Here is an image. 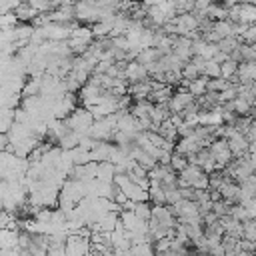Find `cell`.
Segmentation results:
<instances>
[{
    "label": "cell",
    "instance_id": "cell-1",
    "mask_svg": "<svg viewBox=\"0 0 256 256\" xmlns=\"http://www.w3.org/2000/svg\"><path fill=\"white\" fill-rule=\"evenodd\" d=\"M210 152H212V156L216 158V162H218V168H226L232 160H234V154H232V150H230V144H228V140L226 138H216L210 146Z\"/></svg>",
    "mask_w": 256,
    "mask_h": 256
},
{
    "label": "cell",
    "instance_id": "cell-2",
    "mask_svg": "<svg viewBox=\"0 0 256 256\" xmlns=\"http://www.w3.org/2000/svg\"><path fill=\"white\" fill-rule=\"evenodd\" d=\"M196 102V98L192 96V92L188 90V88H180L178 92H174V96L170 98V102H168V108H170V112H176V114H182L190 104H194Z\"/></svg>",
    "mask_w": 256,
    "mask_h": 256
},
{
    "label": "cell",
    "instance_id": "cell-3",
    "mask_svg": "<svg viewBox=\"0 0 256 256\" xmlns=\"http://www.w3.org/2000/svg\"><path fill=\"white\" fill-rule=\"evenodd\" d=\"M176 22V30H178V36H188L190 32L194 30H200V22L196 18L194 12H186V14H178L174 18Z\"/></svg>",
    "mask_w": 256,
    "mask_h": 256
},
{
    "label": "cell",
    "instance_id": "cell-4",
    "mask_svg": "<svg viewBox=\"0 0 256 256\" xmlns=\"http://www.w3.org/2000/svg\"><path fill=\"white\" fill-rule=\"evenodd\" d=\"M124 78H126L130 84H136V82H144V80H148L150 74H148V70H146L144 64H140L138 60H132V62H128V66H126Z\"/></svg>",
    "mask_w": 256,
    "mask_h": 256
},
{
    "label": "cell",
    "instance_id": "cell-5",
    "mask_svg": "<svg viewBox=\"0 0 256 256\" xmlns=\"http://www.w3.org/2000/svg\"><path fill=\"white\" fill-rule=\"evenodd\" d=\"M202 148H206L194 134L192 136H186V138H180L178 144H176V152L178 154H184V156H190V154H198Z\"/></svg>",
    "mask_w": 256,
    "mask_h": 256
},
{
    "label": "cell",
    "instance_id": "cell-6",
    "mask_svg": "<svg viewBox=\"0 0 256 256\" xmlns=\"http://www.w3.org/2000/svg\"><path fill=\"white\" fill-rule=\"evenodd\" d=\"M220 194H222V200H226L230 206L240 204V184L238 182L228 180L226 184L220 186Z\"/></svg>",
    "mask_w": 256,
    "mask_h": 256
},
{
    "label": "cell",
    "instance_id": "cell-7",
    "mask_svg": "<svg viewBox=\"0 0 256 256\" xmlns=\"http://www.w3.org/2000/svg\"><path fill=\"white\" fill-rule=\"evenodd\" d=\"M220 224H222V228H224V234L234 236V238H238V240L244 238V224L238 222L236 218H232L230 214L224 216V218H220Z\"/></svg>",
    "mask_w": 256,
    "mask_h": 256
},
{
    "label": "cell",
    "instance_id": "cell-8",
    "mask_svg": "<svg viewBox=\"0 0 256 256\" xmlns=\"http://www.w3.org/2000/svg\"><path fill=\"white\" fill-rule=\"evenodd\" d=\"M208 82H210V78H206V76H200V78H196V80H192V82H188V90L192 92V96L198 100V98H202L206 92H208Z\"/></svg>",
    "mask_w": 256,
    "mask_h": 256
},
{
    "label": "cell",
    "instance_id": "cell-9",
    "mask_svg": "<svg viewBox=\"0 0 256 256\" xmlns=\"http://www.w3.org/2000/svg\"><path fill=\"white\" fill-rule=\"evenodd\" d=\"M116 178V164H112L110 160L106 162H98V178L96 180H102V182H114Z\"/></svg>",
    "mask_w": 256,
    "mask_h": 256
},
{
    "label": "cell",
    "instance_id": "cell-10",
    "mask_svg": "<svg viewBox=\"0 0 256 256\" xmlns=\"http://www.w3.org/2000/svg\"><path fill=\"white\" fill-rule=\"evenodd\" d=\"M14 14H16V18H18V20H22V22H28V20H36V18L40 16V12H38L34 6H30V2H24V4H20V6L14 10Z\"/></svg>",
    "mask_w": 256,
    "mask_h": 256
},
{
    "label": "cell",
    "instance_id": "cell-11",
    "mask_svg": "<svg viewBox=\"0 0 256 256\" xmlns=\"http://www.w3.org/2000/svg\"><path fill=\"white\" fill-rule=\"evenodd\" d=\"M148 194H150L152 204H166V190H164L162 182H150Z\"/></svg>",
    "mask_w": 256,
    "mask_h": 256
},
{
    "label": "cell",
    "instance_id": "cell-12",
    "mask_svg": "<svg viewBox=\"0 0 256 256\" xmlns=\"http://www.w3.org/2000/svg\"><path fill=\"white\" fill-rule=\"evenodd\" d=\"M232 22L230 20H216V22H212V30L224 40V38H230V36H234V30H232Z\"/></svg>",
    "mask_w": 256,
    "mask_h": 256
},
{
    "label": "cell",
    "instance_id": "cell-13",
    "mask_svg": "<svg viewBox=\"0 0 256 256\" xmlns=\"http://www.w3.org/2000/svg\"><path fill=\"white\" fill-rule=\"evenodd\" d=\"M206 16L210 18V20H228V8L224 6V4H210L208 6V10H206Z\"/></svg>",
    "mask_w": 256,
    "mask_h": 256
},
{
    "label": "cell",
    "instance_id": "cell-14",
    "mask_svg": "<svg viewBox=\"0 0 256 256\" xmlns=\"http://www.w3.org/2000/svg\"><path fill=\"white\" fill-rule=\"evenodd\" d=\"M202 76V70H200V66L194 62V60H190V62H186L184 66H182V78L186 80V82H192V80H196V78H200Z\"/></svg>",
    "mask_w": 256,
    "mask_h": 256
},
{
    "label": "cell",
    "instance_id": "cell-15",
    "mask_svg": "<svg viewBox=\"0 0 256 256\" xmlns=\"http://www.w3.org/2000/svg\"><path fill=\"white\" fill-rule=\"evenodd\" d=\"M252 110H254V104H252L250 100H246V98H242V96H238V98L234 100V112H236L238 116H250Z\"/></svg>",
    "mask_w": 256,
    "mask_h": 256
},
{
    "label": "cell",
    "instance_id": "cell-16",
    "mask_svg": "<svg viewBox=\"0 0 256 256\" xmlns=\"http://www.w3.org/2000/svg\"><path fill=\"white\" fill-rule=\"evenodd\" d=\"M240 22L256 24V6L254 4H240Z\"/></svg>",
    "mask_w": 256,
    "mask_h": 256
},
{
    "label": "cell",
    "instance_id": "cell-17",
    "mask_svg": "<svg viewBox=\"0 0 256 256\" xmlns=\"http://www.w3.org/2000/svg\"><path fill=\"white\" fill-rule=\"evenodd\" d=\"M130 256H156V248L152 246V242L134 244V246L130 248Z\"/></svg>",
    "mask_w": 256,
    "mask_h": 256
},
{
    "label": "cell",
    "instance_id": "cell-18",
    "mask_svg": "<svg viewBox=\"0 0 256 256\" xmlns=\"http://www.w3.org/2000/svg\"><path fill=\"white\" fill-rule=\"evenodd\" d=\"M202 76L206 78H222V64H218L216 60H206V66H204V72Z\"/></svg>",
    "mask_w": 256,
    "mask_h": 256
},
{
    "label": "cell",
    "instance_id": "cell-19",
    "mask_svg": "<svg viewBox=\"0 0 256 256\" xmlns=\"http://www.w3.org/2000/svg\"><path fill=\"white\" fill-rule=\"evenodd\" d=\"M242 44V40L240 38H236V36H230V38H224V40H220L218 42V50H222V52H226L228 56L238 48Z\"/></svg>",
    "mask_w": 256,
    "mask_h": 256
},
{
    "label": "cell",
    "instance_id": "cell-20",
    "mask_svg": "<svg viewBox=\"0 0 256 256\" xmlns=\"http://www.w3.org/2000/svg\"><path fill=\"white\" fill-rule=\"evenodd\" d=\"M230 216L232 218H236L238 222H248V220H252V216L248 214V210H246V206L244 204H234V206H230Z\"/></svg>",
    "mask_w": 256,
    "mask_h": 256
},
{
    "label": "cell",
    "instance_id": "cell-21",
    "mask_svg": "<svg viewBox=\"0 0 256 256\" xmlns=\"http://www.w3.org/2000/svg\"><path fill=\"white\" fill-rule=\"evenodd\" d=\"M134 214H136L138 218L150 222V218H152V206H150L148 202H136V206H134Z\"/></svg>",
    "mask_w": 256,
    "mask_h": 256
},
{
    "label": "cell",
    "instance_id": "cell-22",
    "mask_svg": "<svg viewBox=\"0 0 256 256\" xmlns=\"http://www.w3.org/2000/svg\"><path fill=\"white\" fill-rule=\"evenodd\" d=\"M238 62H234V60H226L224 64H222V78H226V80H232L234 76H236V72H238Z\"/></svg>",
    "mask_w": 256,
    "mask_h": 256
},
{
    "label": "cell",
    "instance_id": "cell-23",
    "mask_svg": "<svg viewBox=\"0 0 256 256\" xmlns=\"http://www.w3.org/2000/svg\"><path fill=\"white\" fill-rule=\"evenodd\" d=\"M230 86V80H226V78H212L210 82H208V90L210 92H224L226 88Z\"/></svg>",
    "mask_w": 256,
    "mask_h": 256
},
{
    "label": "cell",
    "instance_id": "cell-24",
    "mask_svg": "<svg viewBox=\"0 0 256 256\" xmlns=\"http://www.w3.org/2000/svg\"><path fill=\"white\" fill-rule=\"evenodd\" d=\"M170 166H172V168H174V170H176V172L180 174V172H182V170H184V168L188 166V158H186L184 154H178V152L174 150V154H172V162H170Z\"/></svg>",
    "mask_w": 256,
    "mask_h": 256
},
{
    "label": "cell",
    "instance_id": "cell-25",
    "mask_svg": "<svg viewBox=\"0 0 256 256\" xmlns=\"http://www.w3.org/2000/svg\"><path fill=\"white\" fill-rule=\"evenodd\" d=\"M212 212H214L218 218H224V216H228V214H230V204H228L226 200H218V202H214Z\"/></svg>",
    "mask_w": 256,
    "mask_h": 256
},
{
    "label": "cell",
    "instance_id": "cell-26",
    "mask_svg": "<svg viewBox=\"0 0 256 256\" xmlns=\"http://www.w3.org/2000/svg\"><path fill=\"white\" fill-rule=\"evenodd\" d=\"M240 40H242V44H248V46L256 44V24H250L248 30L240 36Z\"/></svg>",
    "mask_w": 256,
    "mask_h": 256
},
{
    "label": "cell",
    "instance_id": "cell-27",
    "mask_svg": "<svg viewBox=\"0 0 256 256\" xmlns=\"http://www.w3.org/2000/svg\"><path fill=\"white\" fill-rule=\"evenodd\" d=\"M48 256H66L64 244H52V246L48 248Z\"/></svg>",
    "mask_w": 256,
    "mask_h": 256
},
{
    "label": "cell",
    "instance_id": "cell-28",
    "mask_svg": "<svg viewBox=\"0 0 256 256\" xmlns=\"http://www.w3.org/2000/svg\"><path fill=\"white\" fill-rule=\"evenodd\" d=\"M96 256H116V254L114 252H98Z\"/></svg>",
    "mask_w": 256,
    "mask_h": 256
}]
</instances>
